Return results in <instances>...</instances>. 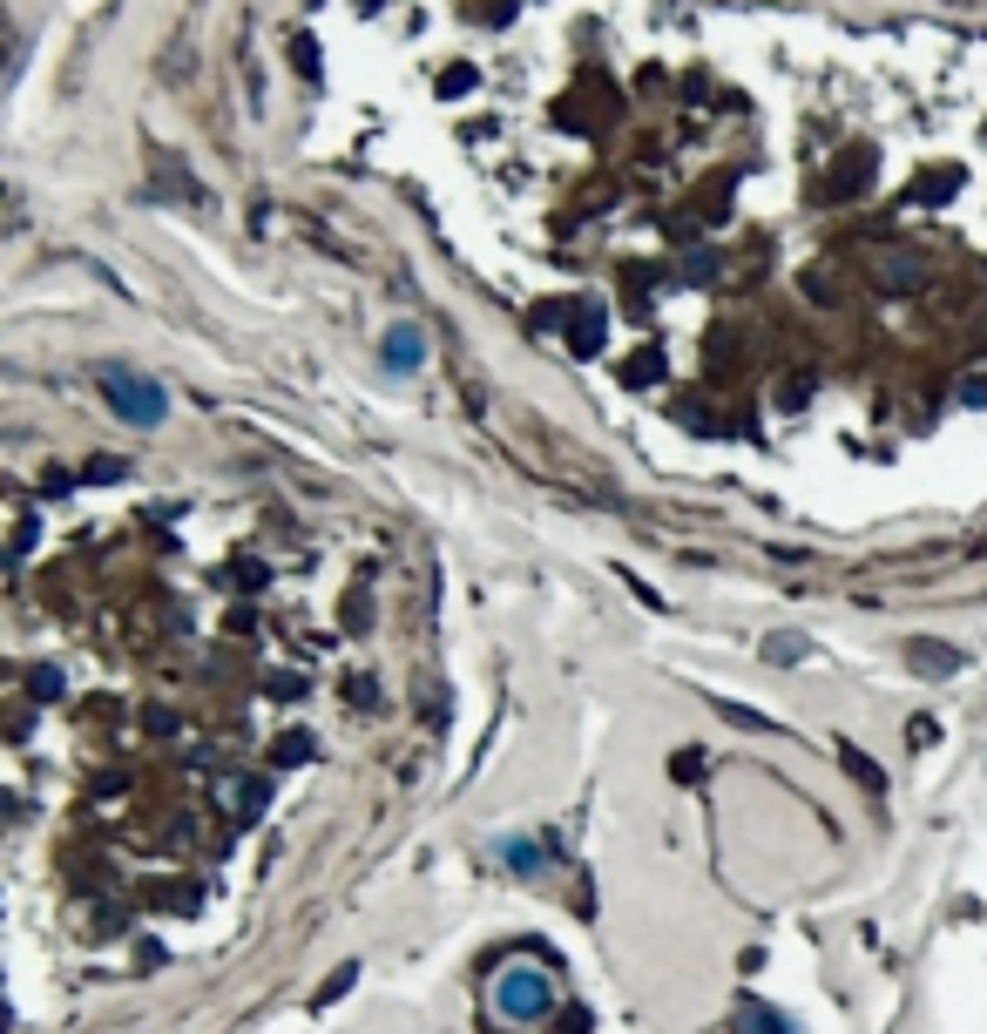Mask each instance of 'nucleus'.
Listing matches in <instances>:
<instances>
[{"label":"nucleus","instance_id":"obj_1","mask_svg":"<svg viewBox=\"0 0 987 1034\" xmlns=\"http://www.w3.org/2000/svg\"><path fill=\"white\" fill-rule=\"evenodd\" d=\"M102 399L115 406V420L129 426H156L170 413V392L156 379H142V372H129V365H102Z\"/></svg>","mask_w":987,"mask_h":1034},{"label":"nucleus","instance_id":"obj_2","mask_svg":"<svg viewBox=\"0 0 987 1034\" xmlns=\"http://www.w3.org/2000/svg\"><path fill=\"white\" fill-rule=\"evenodd\" d=\"M494 1007L508 1021H548L555 1014V980L541 974V967H508V974L494 980Z\"/></svg>","mask_w":987,"mask_h":1034},{"label":"nucleus","instance_id":"obj_3","mask_svg":"<svg viewBox=\"0 0 987 1034\" xmlns=\"http://www.w3.org/2000/svg\"><path fill=\"white\" fill-rule=\"evenodd\" d=\"M386 365H393V372L420 365V332H413V325H393V332H386Z\"/></svg>","mask_w":987,"mask_h":1034},{"label":"nucleus","instance_id":"obj_4","mask_svg":"<svg viewBox=\"0 0 987 1034\" xmlns=\"http://www.w3.org/2000/svg\"><path fill=\"white\" fill-rule=\"evenodd\" d=\"M731 1028H737V1034H785V1021H778L771 1007L744 1001V1007H737V1021H731Z\"/></svg>","mask_w":987,"mask_h":1034},{"label":"nucleus","instance_id":"obj_5","mask_svg":"<svg viewBox=\"0 0 987 1034\" xmlns=\"http://www.w3.org/2000/svg\"><path fill=\"white\" fill-rule=\"evenodd\" d=\"M839 764H846V771H852L859 784H866V791H886V771H879V764H873L866 751H852V744H846V751H839Z\"/></svg>","mask_w":987,"mask_h":1034},{"label":"nucleus","instance_id":"obj_6","mask_svg":"<svg viewBox=\"0 0 987 1034\" xmlns=\"http://www.w3.org/2000/svg\"><path fill=\"white\" fill-rule=\"evenodd\" d=\"M913 663H920L927 676H947V670H960V656H954V649H933V643H913Z\"/></svg>","mask_w":987,"mask_h":1034},{"label":"nucleus","instance_id":"obj_7","mask_svg":"<svg viewBox=\"0 0 987 1034\" xmlns=\"http://www.w3.org/2000/svg\"><path fill=\"white\" fill-rule=\"evenodd\" d=\"M352 980H359V967L345 960L339 974H332V980H325V987H318V994H311V1007H332V1001H339V994H345V987H352Z\"/></svg>","mask_w":987,"mask_h":1034},{"label":"nucleus","instance_id":"obj_8","mask_svg":"<svg viewBox=\"0 0 987 1034\" xmlns=\"http://www.w3.org/2000/svg\"><path fill=\"white\" fill-rule=\"evenodd\" d=\"M555 1034H589V1007H562V1021H555Z\"/></svg>","mask_w":987,"mask_h":1034},{"label":"nucleus","instance_id":"obj_9","mask_svg":"<svg viewBox=\"0 0 987 1034\" xmlns=\"http://www.w3.org/2000/svg\"><path fill=\"white\" fill-rule=\"evenodd\" d=\"M670 771H677V778H697V771H704V757H697V751H677V764H670Z\"/></svg>","mask_w":987,"mask_h":1034}]
</instances>
